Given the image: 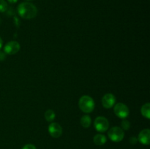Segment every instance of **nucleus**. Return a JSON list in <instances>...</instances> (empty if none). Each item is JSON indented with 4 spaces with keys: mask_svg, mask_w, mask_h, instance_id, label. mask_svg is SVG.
<instances>
[{
    "mask_svg": "<svg viewBox=\"0 0 150 149\" xmlns=\"http://www.w3.org/2000/svg\"><path fill=\"white\" fill-rule=\"evenodd\" d=\"M17 10L19 15L24 19L34 18L38 14V9L36 6L28 1L19 4Z\"/></svg>",
    "mask_w": 150,
    "mask_h": 149,
    "instance_id": "f257e3e1",
    "label": "nucleus"
},
{
    "mask_svg": "<svg viewBox=\"0 0 150 149\" xmlns=\"http://www.w3.org/2000/svg\"><path fill=\"white\" fill-rule=\"evenodd\" d=\"M79 108L86 113H89L93 111L95 108V102L91 96L84 95L80 98L79 101Z\"/></svg>",
    "mask_w": 150,
    "mask_h": 149,
    "instance_id": "f03ea898",
    "label": "nucleus"
},
{
    "mask_svg": "<svg viewBox=\"0 0 150 149\" xmlns=\"http://www.w3.org/2000/svg\"><path fill=\"white\" fill-rule=\"evenodd\" d=\"M108 137L113 142H120L125 137V132L122 128L119 127H114L109 129L108 132Z\"/></svg>",
    "mask_w": 150,
    "mask_h": 149,
    "instance_id": "7ed1b4c3",
    "label": "nucleus"
},
{
    "mask_svg": "<svg viewBox=\"0 0 150 149\" xmlns=\"http://www.w3.org/2000/svg\"><path fill=\"white\" fill-rule=\"evenodd\" d=\"M94 127L99 132H104L109 128V122L105 117L98 116L94 121Z\"/></svg>",
    "mask_w": 150,
    "mask_h": 149,
    "instance_id": "20e7f679",
    "label": "nucleus"
},
{
    "mask_svg": "<svg viewBox=\"0 0 150 149\" xmlns=\"http://www.w3.org/2000/svg\"><path fill=\"white\" fill-rule=\"evenodd\" d=\"M114 112L117 117L123 118V119L127 118L130 113V111H129L127 105H125L124 103H121V102L116 104L114 108Z\"/></svg>",
    "mask_w": 150,
    "mask_h": 149,
    "instance_id": "39448f33",
    "label": "nucleus"
},
{
    "mask_svg": "<svg viewBox=\"0 0 150 149\" xmlns=\"http://www.w3.org/2000/svg\"><path fill=\"white\" fill-rule=\"evenodd\" d=\"M21 46L18 42H16V41H11V42H7L4 45V52L6 54H9V55H14L18 52Z\"/></svg>",
    "mask_w": 150,
    "mask_h": 149,
    "instance_id": "423d86ee",
    "label": "nucleus"
},
{
    "mask_svg": "<svg viewBox=\"0 0 150 149\" xmlns=\"http://www.w3.org/2000/svg\"><path fill=\"white\" fill-rule=\"evenodd\" d=\"M48 132L51 137L58 138L62 134V127L56 122H52L48 126Z\"/></svg>",
    "mask_w": 150,
    "mask_h": 149,
    "instance_id": "0eeeda50",
    "label": "nucleus"
},
{
    "mask_svg": "<svg viewBox=\"0 0 150 149\" xmlns=\"http://www.w3.org/2000/svg\"><path fill=\"white\" fill-rule=\"evenodd\" d=\"M116 102V98L112 93H106L102 98V105L106 109L112 108Z\"/></svg>",
    "mask_w": 150,
    "mask_h": 149,
    "instance_id": "6e6552de",
    "label": "nucleus"
},
{
    "mask_svg": "<svg viewBox=\"0 0 150 149\" xmlns=\"http://www.w3.org/2000/svg\"><path fill=\"white\" fill-rule=\"evenodd\" d=\"M138 140L143 145H149L150 143V130L145 129L140 131L138 137Z\"/></svg>",
    "mask_w": 150,
    "mask_h": 149,
    "instance_id": "1a4fd4ad",
    "label": "nucleus"
},
{
    "mask_svg": "<svg viewBox=\"0 0 150 149\" xmlns=\"http://www.w3.org/2000/svg\"><path fill=\"white\" fill-rule=\"evenodd\" d=\"M93 140L95 144L97 145H103L106 143L107 139L104 134H98L94 137Z\"/></svg>",
    "mask_w": 150,
    "mask_h": 149,
    "instance_id": "9d476101",
    "label": "nucleus"
},
{
    "mask_svg": "<svg viewBox=\"0 0 150 149\" xmlns=\"http://www.w3.org/2000/svg\"><path fill=\"white\" fill-rule=\"evenodd\" d=\"M81 125L83 127V128H89L90 127L91 124H92V118L89 115H84L81 117Z\"/></svg>",
    "mask_w": 150,
    "mask_h": 149,
    "instance_id": "9b49d317",
    "label": "nucleus"
},
{
    "mask_svg": "<svg viewBox=\"0 0 150 149\" xmlns=\"http://www.w3.org/2000/svg\"><path fill=\"white\" fill-rule=\"evenodd\" d=\"M141 112H142V115L147 119L150 118V104L149 102L145 103L143 106L142 107L141 109Z\"/></svg>",
    "mask_w": 150,
    "mask_h": 149,
    "instance_id": "f8f14e48",
    "label": "nucleus"
},
{
    "mask_svg": "<svg viewBox=\"0 0 150 149\" xmlns=\"http://www.w3.org/2000/svg\"><path fill=\"white\" fill-rule=\"evenodd\" d=\"M56 113L53 110H47L45 112V118L48 122H52L55 119Z\"/></svg>",
    "mask_w": 150,
    "mask_h": 149,
    "instance_id": "ddd939ff",
    "label": "nucleus"
},
{
    "mask_svg": "<svg viewBox=\"0 0 150 149\" xmlns=\"http://www.w3.org/2000/svg\"><path fill=\"white\" fill-rule=\"evenodd\" d=\"M8 9L7 2L5 0H0V13H4Z\"/></svg>",
    "mask_w": 150,
    "mask_h": 149,
    "instance_id": "4468645a",
    "label": "nucleus"
},
{
    "mask_svg": "<svg viewBox=\"0 0 150 149\" xmlns=\"http://www.w3.org/2000/svg\"><path fill=\"white\" fill-rule=\"evenodd\" d=\"M122 129L123 130H128L130 128V121H127V120L124 119L121 123Z\"/></svg>",
    "mask_w": 150,
    "mask_h": 149,
    "instance_id": "2eb2a0df",
    "label": "nucleus"
},
{
    "mask_svg": "<svg viewBox=\"0 0 150 149\" xmlns=\"http://www.w3.org/2000/svg\"><path fill=\"white\" fill-rule=\"evenodd\" d=\"M22 149H37L33 144H26L22 148Z\"/></svg>",
    "mask_w": 150,
    "mask_h": 149,
    "instance_id": "dca6fc26",
    "label": "nucleus"
},
{
    "mask_svg": "<svg viewBox=\"0 0 150 149\" xmlns=\"http://www.w3.org/2000/svg\"><path fill=\"white\" fill-rule=\"evenodd\" d=\"M138 142V138H136V137H131L130 138V144L135 145L136 144V143Z\"/></svg>",
    "mask_w": 150,
    "mask_h": 149,
    "instance_id": "f3484780",
    "label": "nucleus"
},
{
    "mask_svg": "<svg viewBox=\"0 0 150 149\" xmlns=\"http://www.w3.org/2000/svg\"><path fill=\"white\" fill-rule=\"evenodd\" d=\"M6 58V53L4 52V51H0V61H4Z\"/></svg>",
    "mask_w": 150,
    "mask_h": 149,
    "instance_id": "a211bd4d",
    "label": "nucleus"
},
{
    "mask_svg": "<svg viewBox=\"0 0 150 149\" xmlns=\"http://www.w3.org/2000/svg\"><path fill=\"white\" fill-rule=\"evenodd\" d=\"M7 1H8L10 3H11V4H14V3L17 2L18 0H7Z\"/></svg>",
    "mask_w": 150,
    "mask_h": 149,
    "instance_id": "6ab92c4d",
    "label": "nucleus"
},
{
    "mask_svg": "<svg viewBox=\"0 0 150 149\" xmlns=\"http://www.w3.org/2000/svg\"><path fill=\"white\" fill-rule=\"evenodd\" d=\"M2 45H3V41L2 39H1V38L0 37V49H1V47H2Z\"/></svg>",
    "mask_w": 150,
    "mask_h": 149,
    "instance_id": "aec40b11",
    "label": "nucleus"
},
{
    "mask_svg": "<svg viewBox=\"0 0 150 149\" xmlns=\"http://www.w3.org/2000/svg\"><path fill=\"white\" fill-rule=\"evenodd\" d=\"M26 1H31V0H26Z\"/></svg>",
    "mask_w": 150,
    "mask_h": 149,
    "instance_id": "412c9836",
    "label": "nucleus"
},
{
    "mask_svg": "<svg viewBox=\"0 0 150 149\" xmlns=\"http://www.w3.org/2000/svg\"><path fill=\"white\" fill-rule=\"evenodd\" d=\"M0 23H1V19H0Z\"/></svg>",
    "mask_w": 150,
    "mask_h": 149,
    "instance_id": "4be33fe9",
    "label": "nucleus"
}]
</instances>
